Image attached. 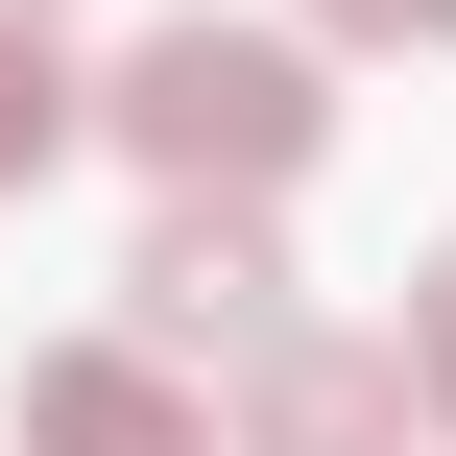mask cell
Returning <instances> with one entry per match:
<instances>
[{"label":"cell","instance_id":"cell-4","mask_svg":"<svg viewBox=\"0 0 456 456\" xmlns=\"http://www.w3.org/2000/svg\"><path fill=\"white\" fill-rule=\"evenodd\" d=\"M24 456H240L144 337H72V361H24Z\"/></svg>","mask_w":456,"mask_h":456},{"label":"cell","instance_id":"cell-2","mask_svg":"<svg viewBox=\"0 0 456 456\" xmlns=\"http://www.w3.org/2000/svg\"><path fill=\"white\" fill-rule=\"evenodd\" d=\"M120 289H144V361H240V385L313 337V313H289V240H265V216H216V192H168Z\"/></svg>","mask_w":456,"mask_h":456},{"label":"cell","instance_id":"cell-3","mask_svg":"<svg viewBox=\"0 0 456 456\" xmlns=\"http://www.w3.org/2000/svg\"><path fill=\"white\" fill-rule=\"evenodd\" d=\"M409 337H289L265 385H240V456H409Z\"/></svg>","mask_w":456,"mask_h":456},{"label":"cell","instance_id":"cell-7","mask_svg":"<svg viewBox=\"0 0 456 456\" xmlns=\"http://www.w3.org/2000/svg\"><path fill=\"white\" fill-rule=\"evenodd\" d=\"M409 24H456V0H313V48H409Z\"/></svg>","mask_w":456,"mask_h":456},{"label":"cell","instance_id":"cell-8","mask_svg":"<svg viewBox=\"0 0 456 456\" xmlns=\"http://www.w3.org/2000/svg\"><path fill=\"white\" fill-rule=\"evenodd\" d=\"M0 24H48V0H0Z\"/></svg>","mask_w":456,"mask_h":456},{"label":"cell","instance_id":"cell-6","mask_svg":"<svg viewBox=\"0 0 456 456\" xmlns=\"http://www.w3.org/2000/svg\"><path fill=\"white\" fill-rule=\"evenodd\" d=\"M409 385H433V409H456V240H433V265H409Z\"/></svg>","mask_w":456,"mask_h":456},{"label":"cell","instance_id":"cell-1","mask_svg":"<svg viewBox=\"0 0 456 456\" xmlns=\"http://www.w3.org/2000/svg\"><path fill=\"white\" fill-rule=\"evenodd\" d=\"M96 120H120V144H144L168 192H216V216H265V192H289V168L337 144V72H313L289 24H216V0H192V24H144V48L96 72Z\"/></svg>","mask_w":456,"mask_h":456},{"label":"cell","instance_id":"cell-5","mask_svg":"<svg viewBox=\"0 0 456 456\" xmlns=\"http://www.w3.org/2000/svg\"><path fill=\"white\" fill-rule=\"evenodd\" d=\"M72 120H96V96H72V48H48V24H0V192H48V168H72Z\"/></svg>","mask_w":456,"mask_h":456}]
</instances>
